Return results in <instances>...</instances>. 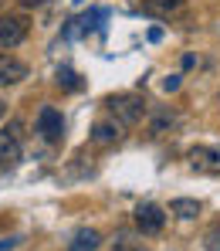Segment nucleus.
Returning a JSON list of instances; mask_svg holds the SVG:
<instances>
[{
  "instance_id": "1",
  "label": "nucleus",
  "mask_w": 220,
  "mask_h": 251,
  "mask_svg": "<svg viewBox=\"0 0 220 251\" xmlns=\"http://www.w3.org/2000/svg\"><path fill=\"white\" fill-rule=\"evenodd\" d=\"M105 109L115 116V123L122 126H139L146 116H149V105L142 95H132V92H119V95H109Z\"/></svg>"
},
{
  "instance_id": "2",
  "label": "nucleus",
  "mask_w": 220,
  "mask_h": 251,
  "mask_svg": "<svg viewBox=\"0 0 220 251\" xmlns=\"http://www.w3.org/2000/svg\"><path fill=\"white\" fill-rule=\"evenodd\" d=\"M21 156H24V132L17 119H10L0 129V167H14L21 163Z\"/></svg>"
},
{
  "instance_id": "3",
  "label": "nucleus",
  "mask_w": 220,
  "mask_h": 251,
  "mask_svg": "<svg viewBox=\"0 0 220 251\" xmlns=\"http://www.w3.org/2000/svg\"><path fill=\"white\" fill-rule=\"evenodd\" d=\"M34 129H38V136H41L44 143H51V146L65 139V119H61V112H58L54 105H41V109H38Z\"/></svg>"
},
{
  "instance_id": "4",
  "label": "nucleus",
  "mask_w": 220,
  "mask_h": 251,
  "mask_svg": "<svg viewBox=\"0 0 220 251\" xmlns=\"http://www.w3.org/2000/svg\"><path fill=\"white\" fill-rule=\"evenodd\" d=\"M132 217H135V227H139V234H159V231L166 227V210L159 207V204H153V201L139 204Z\"/></svg>"
},
{
  "instance_id": "5",
  "label": "nucleus",
  "mask_w": 220,
  "mask_h": 251,
  "mask_svg": "<svg viewBox=\"0 0 220 251\" xmlns=\"http://www.w3.org/2000/svg\"><path fill=\"white\" fill-rule=\"evenodd\" d=\"M27 38V17L21 14H3L0 17V51H10Z\"/></svg>"
},
{
  "instance_id": "6",
  "label": "nucleus",
  "mask_w": 220,
  "mask_h": 251,
  "mask_svg": "<svg viewBox=\"0 0 220 251\" xmlns=\"http://www.w3.org/2000/svg\"><path fill=\"white\" fill-rule=\"evenodd\" d=\"M190 167L203 170V173H220V146H207V143H197L190 146Z\"/></svg>"
},
{
  "instance_id": "7",
  "label": "nucleus",
  "mask_w": 220,
  "mask_h": 251,
  "mask_svg": "<svg viewBox=\"0 0 220 251\" xmlns=\"http://www.w3.org/2000/svg\"><path fill=\"white\" fill-rule=\"evenodd\" d=\"M24 78H27V65H24L21 58H14V54H3V51H0V88L21 85Z\"/></svg>"
},
{
  "instance_id": "8",
  "label": "nucleus",
  "mask_w": 220,
  "mask_h": 251,
  "mask_svg": "<svg viewBox=\"0 0 220 251\" xmlns=\"http://www.w3.org/2000/svg\"><path fill=\"white\" fill-rule=\"evenodd\" d=\"M105 17H109V10H105V7H91V10L82 14L78 21H71L68 34H88V31H95V27H98V21H105Z\"/></svg>"
},
{
  "instance_id": "9",
  "label": "nucleus",
  "mask_w": 220,
  "mask_h": 251,
  "mask_svg": "<svg viewBox=\"0 0 220 251\" xmlns=\"http://www.w3.org/2000/svg\"><path fill=\"white\" fill-rule=\"evenodd\" d=\"M122 139V123H95L91 126V143L98 146H112Z\"/></svg>"
},
{
  "instance_id": "10",
  "label": "nucleus",
  "mask_w": 220,
  "mask_h": 251,
  "mask_svg": "<svg viewBox=\"0 0 220 251\" xmlns=\"http://www.w3.org/2000/svg\"><path fill=\"white\" fill-rule=\"evenodd\" d=\"M102 248V234L95 227H82L75 231V238L68 241V251H98Z\"/></svg>"
},
{
  "instance_id": "11",
  "label": "nucleus",
  "mask_w": 220,
  "mask_h": 251,
  "mask_svg": "<svg viewBox=\"0 0 220 251\" xmlns=\"http://www.w3.org/2000/svg\"><path fill=\"white\" fill-rule=\"evenodd\" d=\"M183 3L186 0H142V14H149V17H170Z\"/></svg>"
},
{
  "instance_id": "12",
  "label": "nucleus",
  "mask_w": 220,
  "mask_h": 251,
  "mask_svg": "<svg viewBox=\"0 0 220 251\" xmlns=\"http://www.w3.org/2000/svg\"><path fill=\"white\" fill-rule=\"evenodd\" d=\"M170 214L183 217V221H193V217L200 214V201H193V197H176V201H170Z\"/></svg>"
},
{
  "instance_id": "13",
  "label": "nucleus",
  "mask_w": 220,
  "mask_h": 251,
  "mask_svg": "<svg viewBox=\"0 0 220 251\" xmlns=\"http://www.w3.org/2000/svg\"><path fill=\"white\" fill-rule=\"evenodd\" d=\"M58 85H61V88H71V92H75V88H82V78H78V75H75L71 68H58Z\"/></svg>"
},
{
  "instance_id": "14",
  "label": "nucleus",
  "mask_w": 220,
  "mask_h": 251,
  "mask_svg": "<svg viewBox=\"0 0 220 251\" xmlns=\"http://www.w3.org/2000/svg\"><path fill=\"white\" fill-rule=\"evenodd\" d=\"M203 248H207V251H220V224L207 227V234H203Z\"/></svg>"
},
{
  "instance_id": "15",
  "label": "nucleus",
  "mask_w": 220,
  "mask_h": 251,
  "mask_svg": "<svg viewBox=\"0 0 220 251\" xmlns=\"http://www.w3.org/2000/svg\"><path fill=\"white\" fill-rule=\"evenodd\" d=\"M166 126H173V116H170V112H159L149 129H153V136H159V132H166Z\"/></svg>"
},
{
  "instance_id": "16",
  "label": "nucleus",
  "mask_w": 220,
  "mask_h": 251,
  "mask_svg": "<svg viewBox=\"0 0 220 251\" xmlns=\"http://www.w3.org/2000/svg\"><path fill=\"white\" fill-rule=\"evenodd\" d=\"M179 88V75H166L163 78V92H176Z\"/></svg>"
},
{
  "instance_id": "17",
  "label": "nucleus",
  "mask_w": 220,
  "mask_h": 251,
  "mask_svg": "<svg viewBox=\"0 0 220 251\" xmlns=\"http://www.w3.org/2000/svg\"><path fill=\"white\" fill-rule=\"evenodd\" d=\"M17 245H21V238H17V234H14V238H3V241H0V251H14Z\"/></svg>"
},
{
  "instance_id": "18",
  "label": "nucleus",
  "mask_w": 220,
  "mask_h": 251,
  "mask_svg": "<svg viewBox=\"0 0 220 251\" xmlns=\"http://www.w3.org/2000/svg\"><path fill=\"white\" fill-rule=\"evenodd\" d=\"M44 0H21V7H27V10H31V7H41Z\"/></svg>"
},
{
  "instance_id": "19",
  "label": "nucleus",
  "mask_w": 220,
  "mask_h": 251,
  "mask_svg": "<svg viewBox=\"0 0 220 251\" xmlns=\"http://www.w3.org/2000/svg\"><path fill=\"white\" fill-rule=\"evenodd\" d=\"M126 251H149V248H146L142 241H132V245H129V248H126Z\"/></svg>"
},
{
  "instance_id": "20",
  "label": "nucleus",
  "mask_w": 220,
  "mask_h": 251,
  "mask_svg": "<svg viewBox=\"0 0 220 251\" xmlns=\"http://www.w3.org/2000/svg\"><path fill=\"white\" fill-rule=\"evenodd\" d=\"M3 112H7V102H3V99H0V119H3Z\"/></svg>"
},
{
  "instance_id": "21",
  "label": "nucleus",
  "mask_w": 220,
  "mask_h": 251,
  "mask_svg": "<svg viewBox=\"0 0 220 251\" xmlns=\"http://www.w3.org/2000/svg\"><path fill=\"white\" fill-rule=\"evenodd\" d=\"M75 3H85V0H75Z\"/></svg>"
}]
</instances>
